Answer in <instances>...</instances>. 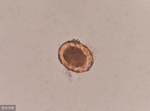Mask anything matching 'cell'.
Segmentation results:
<instances>
[{
	"instance_id": "cell-1",
	"label": "cell",
	"mask_w": 150,
	"mask_h": 111,
	"mask_svg": "<svg viewBox=\"0 0 150 111\" xmlns=\"http://www.w3.org/2000/svg\"><path fill=\"white\" fill-rule=\"evenodd\" d=\"M58 57L66 68L76 73L89 71L94 62L90 50L75 39L67 41L60 46Z\"/></svg>"
}]
</instances>
